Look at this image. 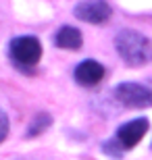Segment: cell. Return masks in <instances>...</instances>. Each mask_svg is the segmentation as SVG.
<instances>
[{
  "label": "cell",
  "instance_id": "1",
  "mask_svg": "<svg viewBox=\"0 0 152 160\" xmlns=\"http://www.w3.org/2000/svg\"><path fill=\"white\" fill-rule=\"evenodd\" d=\"M117 52L129 67H142L152 60V42L140 31L123 29L115 38Z\"/></svg>",
  "mask_w": 152,
  "mask_h": 160
},
{
  "label": "cell",
  "instance_id": "2",
  "mask_svg": "<svg viewBox=\"0 0 152 160\" xmlns=\"http://www.w3.org/2000/svg\"><path fill=\"white\" fill-rule=\"evenodd\" d=\"M11 58L17 62L19 67H35L42 58V44L38 38L34 36H19L11 40Z\"/></svg>",
  "mask_w": 152,
  "mask_h": 160
},
{
  "label": "cell",
  "instance_id": "3",
  "mask_svg": "<svg viewBox=\"0 0 152 160\" xmlns=\"http://www.w3.org/2000/svg\"><path fill=\"white\" fill-rule=\"evenodd\" d=\"M115 98L123 106L129 108H148L152 106V89L142 85V83L125 81L115 88Z\"/></svg>",
  "mask_w": 152,
  "mask_h": 160
},
{
  "label": "cell",
  "instance_id": "4",
  "mask_svg": "<svg viewBox=\"0 0 152 160\" xmlns=\"http://www.w3.org/2000/svg\"><path fill=\"white\" fill-rule=\"evenodd\" d=\"M77 19H81L86 23H92V25H100L108 21L113 15V8L106 0H83L79 4H75L73 8Z\"/></svg>",
  "mask_w": 152,
  "mask_h": 160
},
{
  "label": "cell",
  "instance_id": "5",
  "mask_svg": "<svg viewBox=\"0 0 152 160\" xmlns=\"http://www.w3.org/2000/svg\"><path fill=\"white\" fill-rule=\"evenodd\" d=\"M148 119H134V121H129V123L121 125L117 129V139L119 143H121V148L123 150H131L135 148L138 143L142 142V137L146 135V131H148Z\"/></svg>",
  "mask_w": 152,
  "mask_h": 160
},
{
  "label": "cell",
  "instance_id": "6",
  "mask_svg": "<svg viewBox=\"0 0 152 160\" xmlns=\"http://www.w3.org/2000/svg\"><path fill=\"white\" fill-rule=\"evenodd\" d=\"M104 79V67L100 65L98 60H83L75 67V81L83 88H92V85H98L100 81Z\"/></svg>",
  "mask_w": 152,
  "mask_h": 160
},
{
  "label": "cell",
  "instance_id": "7",
  "mask_svg": "<svg viewBox=\"0 0 152 160\" xmlns=\"http://www.w3.org/2000/svg\"><path fill=\"white\" fill-rule=\"evenodd\" d=\"M54 44L63 50H79L83 44V36L77 27H71V25H63L56 36H54Z\"/></svg>",
  "mask_w": 152,
  "mask_h": 160
},
{
  "label": "cell",
  "instance_id": "8",
  "mask_svg": "<svg viewBox=\"0 0 152 160\" xmlns=\"http://www.w3.org/2000/svg\"><path fill=\"white\" fill-rule=\"evenodd\" d=\"M50 123H52V117H50V114H46V112H40L34 121H31L29 127H27V133H25V135H27V137L40 135L42 131H46L48 127H50Z\"/></svg>",
  "mask_w": 152,
  "mask_h": 160
},
{
  "label": "cell",
  "instance_id": "9",
  "mask_svg": "<svg viewBox=\"0 0 152 160\" xmlns=\"http://www.w3.org/2000/svg\"><path fill=\"white\" fill-rule=\"evenodd\" d=\"M104 152H106V154H111V156H115V158H121L123 148H121V143H119L117 139H111V142L104 143Z\"/></svg>",
  "mask_w": 152,
  "mask_h": 160
},
{
  "label": "cell",
  "instance_id": "10",
  "mask_svg": "<svg viewBox=\"0 0 152 160\" xmlns=\"http://www.w3.org/2000/svg\"><path fill=\"white\" fill-rule=\"evenodd\" d=\"M6 133H8V117H6V112L0 108V142H4Z\"/></svg>",
  "mask_w": 152,
  "mask_h": 160
}]
</instances>
